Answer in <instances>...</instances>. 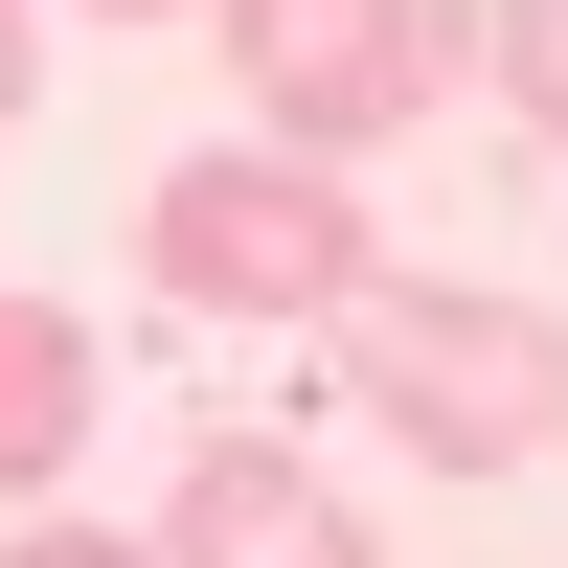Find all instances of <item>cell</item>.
I'll return each mask as SVG.
<instances>
[{
  "mask_svg": "<svg viewBox=\"0 0 568 568\" xmlns=\"http://www.w3.org/2000/svg\"><path fill=\"white\" fill-rule=\"evenodd\" d=\"M342 342H364V409H387L433 478H524V455H568V318H546V296L364 273V296H342Z\"/></svg>",
  "mask_w": 568,
  "mask_h": 568,
  "instance_id": "1",
  "label": "cell"
},
{
  "mask_svg": "<svg viewBox=\"0 0 568 568\" xmlns=\"http://www.w3.org/2000/svg\"><path fill=\"white\" fill-rule=\"evenodd\" d=\"M136 251H160L182 318H342L364 296V182H318L296 136H273V160H182L160 205H136Z\"/></svg>",
  "mask_w": 568,
  "mask_h": 568,
  "instance_id": "2",
  "label": "cell"
},
{
  "mask_svg": "<svg viewBox=\"0 0 568 568\" xmlns=\"http://www.w3.org/2000/svg\"><path fill=\"white\" fill-rule=\"evenodd\" d=\"M227 23V91H251L273 136H296V160H364V136H409L433 114V0H205Z\"/></svg>",
  "mask_w": 568,
  "mask_h": 568,
  "instance_id": "3",
  "label": "cell"
},
{
  "mask_svg": "<svg viewBox=\"0 0 568 568\" xmlns=\"http://www.w3.org/2000/svg\"><path fill=\"white\" fill-rule=\"evenodd\" d=\"M160 568H387V546H364L273 433H205V455H182V500H160Z\"/></svg>",
  "mask_w": 568,
  "mask_h": 568,
  "instance_id": "4",
  "label": "cell"
},
{
  "mask_svg": "<svg viewBox=\"0 0 568 568\" xmlns=\"http://www.w3.org/2000/svg\"><path fill=\"white\" fill-rule=\"evenodd\" d=\"M69 455H91V318L0 296V500H69Z\"/></svg>",
  "mask_w": 568,
  "mask_h": 568,
  "instance_id": "5",
  "label": "cell"
},
{
  "mask_svg": "<svg viewBox=\"0 0 568 568\" xmlns=\"http://www.w3.org/2000/svg\"><path fill=\"white\" fill-rule=\"evenodd\" d=\"M500 91H524V136L568 160V0H500Z\"/></svg>",
  "mask_w": 568,
  "mask_h": 568,
  "instance_id": "6",
  "label": "cell"
},
{
  "mask_svg": "<svg viewBox=\"0 0 568 568\" xmlns=\"http://www.w3.org/2000/svg\"><path fill=\"white\" fill-rule=\"evenodd\" d=\"M0 568H160V546H114V524H69V500H23V546Z\"/></svg>",
  "mask_w": 568,
  "mask_h": 568,
  "instance_id": "7",
  "label": "cell"
},
{
  "mask_svg": "<svg viewBox=\"0 0 568 568\" xmlns=\"http://www.w3.org/2000/svg\"><path fill=\"white\" fill-rule=\"evenodd\" d=\"M23 69H45V23H23V0H0V114H23Z\"/></svg>",
  "mask_w": 568,
  "mask_h": 568,
  "instance_id": "8",
  "label": "cell"
},
{
  "mask_svg": "<svg viewBox=\"0 0 568 568\" xmlns=\"http://www.w3.org/2000/svg\"><path fill=\"white\" fill-rule=\"evenodd\" d=\"M91 23H182V0H91Z\"/></svg>",
  "mask_w": 568,
  "mask_h": 568,
  "instance_id": "9",
  "label": "cell"
}]
</instances>
